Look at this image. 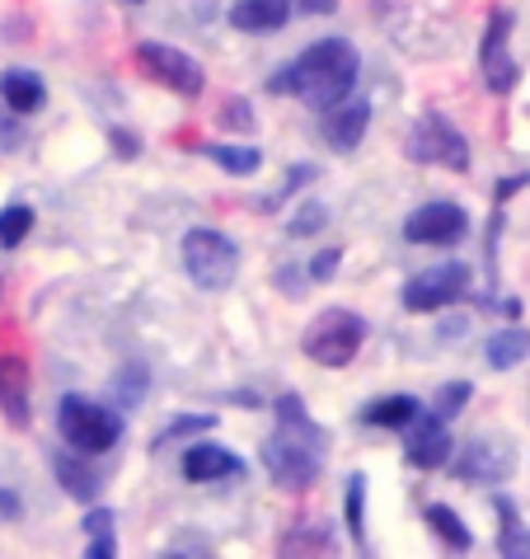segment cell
Wrapping results in <instances>:
<instances>
[{"label": "cell", "mask_w": 530, "mask_h": 559, "mask_svg": "<svg viewBox=\"0 0 530 559\" xmlns=\"http://www.w3.org/2000/svg\"><path fill=\"white\" fill-rule=\"evenodd\" d=\"M357 75H362V52L348 38H320L291 67L268 75V95H296L305 108L324 114V108H334L352 95Z\"/></svg>", "instance_id": "6da1fadb"}, {"label": "cell", "mask_w": 530, "mask_h": 559, "mask_svg": "<svg viewBox=\"0 0 530 559\" xmlns=\"http://www.w3.org/2000/svg\"><path fill=\"white\" fill-rule=\"evenodd\" d=\"M362 344H366V320L357 316V310H342V306L320 310L301 334V353L315 367H329V371L348 367L352 357L362 353Z\"/></svg>", "instance_id": "7a4b0ae2"}, {"label": "cell", "mask_w": 530, "mask_h": 559, "mask_svg": "<svg viewBox=\"0 0 530 559\" xmlns=\"http://www.w3.org/2000/svg\"><path fill=\"white\" fill-rule=\"evenodd\" d=\"M179 259H183V273L193 277V287H202V292H226L230 283H236V273H240L236 240L221 236V230H212V226L183 230Z\"/></svg>", "instance_id": "3957f363"}, {"label": "cell", "mask_w": 530, "mask_h": 559, "mask_svg": "<svg viewBox=\"0 0 530 559\" xmlns=\"http://www.w3.org/2000/svg\"><path fill=\"white\" fill-rule=\"evenodd\" d=\"M324 452H329L324 442L301 438V432H287V428H273V438H263V465H268L273 485L287 493L315 489V479L324 471Z\"/></svg>", "instance_id": "277c9868"}, {"label": "cell", "mask_w": 530, "mask_h": 559, "mask_svg": "<svg viewBox=\"0 0 530 559\" xmlns=\"http://www.w3.org/2000/svg\"><path fill=\"white\" fill-rule=\"evenodd\" d=\"M57 428H61V438H67L71 452H81V456H104V452H113V447L122 442V414L104 409V405H95V400H85V395L61 400L57 405Z\"/></svg>", "instance_id": "5b68a950"}, {"label": "cell", "mask_w": 530, "mask_h": 559, "mask_svg": "<svg viewBox=\"0 0 530 559\" xmlns=\"http://www.w3.org/2000/svg\"><path fill=\"white\" fill-rule=\"evenodd\" d=\"M403 155L413 165H442V169H456V175L470 169V142L442 114H427L413 122V132L403 136Z\"/></svg>", "instance_id": "8992f818"}, {"label": "cell", "mask_w": 530, "mask_h": 559, "mask_svg": "<svg viewBox=\"0 0 530 559\" xmlns=\"http://www.w3.org/2000/svg\"><path fill=\"white\" fill-rule=\"evenodd\" d=\"M465 292H470V269L465 263H436V269H423L418 277H409L399 292L403 310L413 316H436V310L456 306Z\"/></svg>", "instance_id": "52a82bcc"}, {"label": "cell", "mask_w": 530, "mask_h": 559, "mask_svg": "<svg viewBox=\"0 0 530 559\" xmlns=\"http://www.w3.org/2000/svg\"><path fill=\"white\" fill-rule=\"evenodd\" d=\"M136 67H142L155 85L174 90L183 99H197L202 90H207V71H202L189 52L169 48V43H142V48H136Z\"/></svg>", "instance_id": "ba28073f"}, {"label": "cell", "mask_w": 530, "mask_h": 559, "mask_svg": "<svg viewBox=\"0 0 530 559\" xmlns=\"http://www.w3.org/2000/svg\"><path fill=\"white\" fill-rule=\"evenodd\" d=\"M511 10H493L489 14V24H483V43H479V67H483V85L493 90V95H511L521 81V67L511 61V48H507V38H511Z\"/></svg>", "instance_id": "9c48e42d"}, {"label": "cell", "mask_w": 530, "mask_h": 559, "mask_svg": "<svg viewBox=\"0 0 530 559\" xmlns=\"http://www.w3.org/2000/svg\"><path fill=\"white\" fill-rule=\"evenodd\" d=\"M450 456H456L450 471H456L465 485H503V479L517 471V447L507 438H474Z\"/></svg>", "instance_id": "30bf717a"}, {"label": "cell", "mask_w": 530, "mask_h": 559, "mask_svg": "<svg viewBox=\"0 0 530 559\" xmlns=\"http://www.w3.org/2000/svg\"><path fill=\"white\" fill-rule=\"evenodd\" d=\"M465 236H470V212L456 203H423L403 216L409 245H460Z\"/></svg>", "instance_id": "8fae6325"}, {"label": "cell", "mask_w": 530, "mask_h": 559, "mask_svg": "<svg viewBox=\"0 0 530 559\" xmlns=\"http://www.w3.org/2000/svg\"><path fill=\"white\" fill-rule=\"evenodd\" d=\"M399 432H403V456H409L413 471H436V465H446L450 452H456L446 418H436L432 409H418Z\"/></svg>", "instance_id": "7c38bea8"}, {"label": "cell", "mask_w": 530, "mask_h": 559, "mask_svg": "<svg viewBox=\"0 0 530 559\" xmlns=\"http://www.w3.org/2000/svg\"><path fill=\"white\" fill-rule=\"evenodd\" d=\"M0 414H5L10 428L34 424V377H28L24 357H14V353L0 357Z\"/></svg>", "instance_id": "4fadbf2b"}, {"label": "cell", "mask_w": 530, "mask_h": 559, "mask_svg": "<svg viewBox=\"0 0 530 559\" xmlns=\"http://www.w3.org/2000/svg\"><path fill=\"white\" fill-rule=\"evenodd\" d=\"M366 122H371V104L366 99H342L334 108H324V122H320V136L329 151H357L366 136Z\"/></svg>", "instance_id": "5bb4252c"}, {"label": "cell", "mask_w": 530, "mask_h": 559, "mask_svg": "<svg viewBox=\"0 0 530 559\" xmlns=\"http://www.w3.org/2000/svg\"><path fill=\"white\" fill-rule=\"evenodd\" d=\"M183 479L193 485H212V479H230V475H244V461L230 452V447H216V442H193L179 461Z\"/></svg>", "instance_id": "9a60e30c"}, {"label": "cell", "mask_w": 530, "mask_h": 559, "mask_svg": "<svg viewBox=\"0 0 530 559\" xmlns=\"http://www.w3.org/2000/svg\"><path fill=\"white\" fill-rule=\"evenodd\" d=\"M0 99H5L10 114L28 118L48 104V85H43V75L28 71V67H5L0 71Z\"/></svg>", "instance_id": "2e32d148"}, {"label": "cell", "mask_w": 530, "mask_h": 559, "mask_svg": "<svg viewBox=\"0 0 530 559\" xmlns=\"http://www.w3.org/2000/svg\"><path fill=\"white\" fill-rule=\"evenodd\" d=\"M291 20V0H236L230 5V28L240 34H277Z\"/></svg>", "instance_id": "e0dca14e"}, {"label": "cell", "mask_w": 530, "mask_h": 559, "mask_svg": "<svg viewBox=\"0 0 530 559\" xmlns=\"http://www.w3.org/2000/svg\"><path fill=\"white\" fill-rule=\"evenodd\" d=\"M52 475L75 503H95L104 489V479L81 461V452H52Z\"/></svg>", "instance_id": "ac0fdd59"}, {"label": "cell", "mask_w": 530, "mask_h": 559, "mask_svg": "<svg viewBox=\"0 0 530 559\" xmlns=\"http://www.w3.org/2000/svg\"><path fill=\"white\" fill-rule=\"evenodd\" d=\"M526 357H530V330H521V324H507V330H497L489 344H483V362L493 371H511V367H521Z\"/></svg>", "instance_id": "d6986e66"}, {"label": "cell", "mask_w": 530, "mask_h": 559, "mask_svg": "<svg viewBox=\"0 0 530 559\" xmlns=\"http://www.w3.org/2000/svg\"><path fill=\"white\" fill-rule=\"evenodd\" d=\"M493 508H497V522H503V532H497V550H503L507 559H530V526L521 522L517 503H511L507 493H497Z\"/></svg>", "instance_id": "ffe728a7"}, {"label": "cell", "mask_w": 530, "mask_h": 559, "mask_svg": "<svg viewBox=\"0 0 530 559\" xmlns=\"http://www.w3.org/2000/svg\"><path fill=\"white\" fill-rule=\"evenodd\" d=\"M342 518H348L352 546L362 550V555H371V546H366V475H362V471L348 475V493H342Z\"/></svg>", "instance_id": "44dd1931"}, {"label": "cell", "mask_w": 530, "mask_h": 559, "mask_svg": "<svg viewBox=\"0 0 530 559\" xmlns=\"http://www.w3.org/2000/svg\"><path fill=\"white\" fill-rule=\"evenodd\" d=\"M216 169H226V175H258V165H263V151L258 146H226V142H207V146H197Z\"/></svg>", "instance_id": "7402d4cb"}, {"label": "cell", "mask_w": 530, "mask_h": 559, "mask_svg": "<svg viewBox=\"0 0 530 559\" xmlns=\"http://www.w3.org/2000/svg\"><path fill=\"white\" fill-rule=\"evenodd\" d=\"M427 526L436 532V540H442L446 550H456V555H465L474 546V536H470V526H465V518L456 508H446V503H432L427 508Z\"/></svg>", "instance_id": "603a6c76"}, {"label": "cell", "mask_w": 530, "mask_h": 559, "mask_svg": "<svg viewBox=\"0 0 530 559\" xmlns=\"http://www.w3.org/2000/svg\"><path fill=\"white\" fill-rule=\"evenodd\" d=\"M423 409L413 395H385V400H371L362 409V428H403L409 418Z\"/></svg>", "instance_id": "cb8c5ba5"}, {"label": "cell", "mask_w": 530, "mask_h": 559, "mask_svg": "<svg viewBox=\"0 0 530 559\" xmlns=\"http://www.w3.org/2000/svg\"><path fill=\"white\" fill-rule=\"evenodd\" d=\"M273 418H277V428L301 432V438H315V442L329 447V432H324L315 418H310V409H305V400H301V395H282V400H277V405H273Z\"/></svg>", "instance_id": "d4e9b609"}, {"label": "cell", "mask_w": 530, "mask_h": 559, "mask_svg": "<svg viewBox=\"0 0 530 559\" xmlns=\"http://www.w3.org/2000/svg\"><path fill=\"white\" fill-rule=\"evenodd\" d=\"M113 532H118V518L108 508H89L85 512V536H89V559H113L118 555V540H113Z\"/></svg>", "instance_id": "484cf974"}, {"label": "cell", "mask_w": 530, "mask_h": 559, "mask_svg": "<svg viewBox=\"0 0 530 559\" xmlns=\"http://www.w3.org/2000/svg\"><path fill=\"white\" fill-rule=\"evenodd\" d=\"M277 550L282 555H301V550L305 555H329V550H338V540H334L329 526H291Z\"/></svg>", "instance_id": "4316f807"}, {"label": "cell", "mask_w": 530, "mask_h": 559, "mask_svg": "<svg viewBox=\"0 0 530 559\" xmlns=\"http://www.w3.org/2000/svg\"><path fill=\"white\" fill-rule=\"evenodd\" d=\"M146 381H150V371H146L142 362H128V367H118V371H113V400H118V414L142 405V400H146Z\"/></svg>", "instance_id": "83f0119b"}, {"label": "cell", "mask_w": 530, "mask_h": 559, "mask_svg": "<svg viewBox=\"0 0 530 559\" xmlns=\"http://www.w3.org/2000/svg\"><path fill=\"white\" fill-rule=\"evenodd\" d=\"M34 207L24 203H10L0 207V250H14V245H24V236H34Z\"/></svg>", "instance_id": "f1b7e54d"}, {"label": "cell", "mask_w": 530, "mask_h": 559, "mask_svg": "<svg viewBox=\"0 0 530 559\" xmlns=\"http://www.w3.org/2000/svg\"><path fill=\"white\" fill-rule=\"evenodd\" d=\"M324 226H329V207H324V203H315V198H305V203L291 212V222H287V236L305 240V236H320Z\"/></svg>", "instance_id": "f546056e"}, {"label": "cell", "mask_w": 530, "mask_h": 559, "mask_svg": "<svg viewBox=\"0 0 530 559\" xmlns=\"http://www.w3.org/2000/svg\"><path fill=\"white\" fill-rule=\"evenodd\" d=\"M207 428H216V414H179L165 432H155L150 452H160V447H169L174 438H193V432H207Z\"/></svg>", "instance_id": "4dcf8cb0"}, {"label": "cell", "mask_w": 530, "mask_h": 559, "mask_svg": "<svg viewBox=\"0 0 530 559\" xmlns=\"http://www.w3.org/2000/svg\"><path fill=\"white\" fill-rule=\"evenodd\" d=\"M470 395H474V385H470V381H446L442 391H436L432 414H436V418H446V424H450V418H456L465 405H470Z\"/></svg>", "instance_id": "1f68e13d"}, {"label": "cell", "mask_w": 530, "mask_h": 559, "mask_svg": "<svg viewBox=\"0 0 530 559\" xmlns=\"http://www.w3.org/2000/svg\"><path fill=\"white\" fill-rule=\"evenodd\" d=\"M221 122H226V128L230 132H249V128H254V104H249V99H226V108H221Z\"/></svg>", "instance_id": "d6a6232c"}, {"label": "cell", "mask_w": 530, "mask_h": 559, "mask_svg": "<svg viewBox=\"0 0 530 559\" xmlns=\"http://www.w3.org/2000/svg\"><path fill=\"white\" fill-rule=\"evenodd\" d=\"M338 263H342V250H334V245H329V250H320L315 259H310V283H334V277H338Z\"/></svg>", "instance_id": "836d02e7"}, {"label": "cell", "mask_w": 530, "mask_h": 559, "mask_svg": "<svg viewBox=\"0 0 530 559\" xmlns=\"http://www.w3.org/2000/svg\"><path fill=\"white\" fill-rule=\"evenodd\" d=\"M108 146H113L122 160H136V155H142V142H136L132 132H122V128H108Z\"/></svg>", "instance_id": "e575fe53"}, {"label": "cell", "mask_w": 530, "mask_h": 559, "mask_svg": "<svg viewBox=\"0 0 530 559\" xmlns=\"http://www.w3.org/2000/svg\"><path fill=\"white\" fill-rule=\"evenodd\" d=\"M521 189H530V175H511V179H503V183H497V189H493V203L503 207L507 198H511V193H521Z\"/></svg>", "instance_id": "d590c367"}, {"label": "cell", "mask_w": 530, "mask_h": 559, "mask_svg": "<svg viewBox=\"0 0 530 559\" xmlns=\"http://www.w3.org/2000/svg\"><path fill=\"white\" fill-rule=\"evenodd\" d=\"M24 518V503L14 489H0V522H20Z\"/></svg>", "instance_id": "8d00e7d4"}, {"label": "cell", "mask_w": 530, "mask_h": 559, "mask_svg": "<svg viewBox=\"0 0 530 559\" xmlns=\"http://www.w3.org/2000/svg\"><path fill=\"white\" fill-rule=\"evenodd\" d=\"M291 10H305V14H334L338 0H291Z\"/></svg>", "instance_id": "74e56055"}, {"label": "cell", "mask_w": 530, "mask_h": 559, "mask_svg": "<svg viewBox=\"0 0 530 559\" xmlns=\"http://www.w3.org/2000/svg\"><path fill=\"white\" fill-rule=\"evenodd\" d=\"M465 324H470V320H465V316H456V320H446V324H442V338H450V334H456V338H460V334H465Z\"/></svg>", "instance_id": "f35d334b"}, {"label": "cell", "mask_w": 530, "mask_h": 559, "mask_svg": "<svg viewBox=\"0 0 530 559\" xmlns=\"http://www.w3.org/2000/svg\"><path fill=\"white\" fill-rule=\"evenodd\" d=\"M497 316H507V320H517V316H521V301H517V297H507V301H503V310H497Z\"/></svg>", "instance_id": "ab89813d"}, {"label": "cell", "mask_w": 530, "mask_h": 559, "mask_svg": "<svg viewBox=\"0 0 530 559\" xmlns=\"http://www.w3.org/2000/svg\"><path fill=\"white\" fill-rule=\"evenodd\" d=\"M0 297H5V283H0Z\"/></svg>", "instance_id": "60d3db41"}]
</instances>
